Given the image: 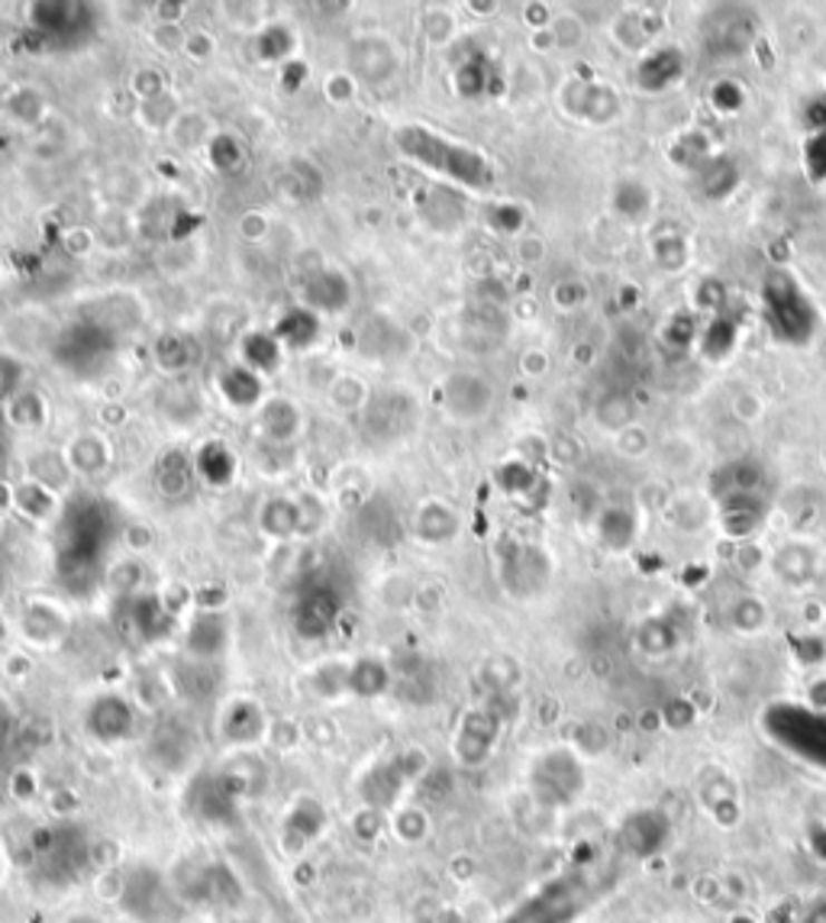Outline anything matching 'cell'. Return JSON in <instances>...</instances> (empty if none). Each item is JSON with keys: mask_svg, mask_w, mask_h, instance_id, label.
I'll list each match as a JSON object with an SVG mask.
<instances>
[{"mask_svg": "<svg viewBox=\"0 0 826 923\" xmlns=\"http://www.w3.org/2000/svg\"><path fill=\"white\" fill-rule=\"evenodd\" d=\"M766 298V323L771 339L785 346H807L820 330V313L804 294L791 272H771L762 288Z\"/></svg>", "mask_w": 826, "mask_h": 923, "instance_id": "obj_1", "label": "cell"}, {"mask_svg": "<svg viewBox=\"0 0 826 923\" xmlns=\"http://www.w3.org/2000/svg\"><path fill=\"white\" fill-rule=\"evenodd\" d=\"M398 146L410 158H417V162H424L429 168L456 178L459 185L485 191L494 182V172H490V165L485 162V155L472 153V149H465L459 143H449V139H443V136H436L429 129H417V126L414 129H400Z\"/></svg>", "mask_w": 826, "mask_h": 923, "instance_id": "obj_2", "label": "cell"}, {"mask_svg": "<svg viewBox=\"0 0 826 923\" xmlns=\"http://www.w3.org/2000/svg\"><path fill=\"white\" fill-rule=\"evenodd\" d=\"M32 856L49 885H78V878L91 868V839L75 824L42 827L32 836Z\"/></svg>", "mask_w": 826, "mask_h": 923, "instance_id": "obj_3", "label": "cell"}, {"mask_svg": "<svg viewBox=\"0 0 826 923\" xmlns=\"http://www.w3.org/2000/svg\"><path fill=\"white\" fill-rule=\"evenodd\" d=\"M529 788L543 807H565L584 788V769L575 749H550L529 771Z\"/></svg>", "mask_w": 826, "mask_h": 923, "instance_id": "obj_4", "label": "cell"}, {"mask_svg": "<svg viewBox=\"0 0 826 923\" xmlns=\"http://www.w3.org/2000/svg\"><path fill=\"white\" fill-rule=\"evenodd\" d=\"M562 110L579 117L584 124L608 126L613 120H620L623 114V100L620 94L613 91L611 85H601V81H569L562 88Z\"/></svg>", "mask_w": 826, "mask_h": 923, "instance_id": "obj_5", "label": "cell"}, {"mask_svg": "<svg viewBox=\"0 0 826 923\" xmlns=\"http://www.w3.org/2000/svg\"><path fill=\"white\" fill-rule=\"evenodd\" d=\"M762 488H766V468H762V462L749 459V456L720 465L710 478V492L717 497V504L733 501V497H759Z\"/></svg>", "mask_w": 826, "mask_h": 923, "instance_id": "obj_6", "label": "cell"}, {"mask_svg": "<svg viewBox=\"0 0 826 923\" xmlns=\"http://www.w3.org/2000/svg\"><path fill=\"white\" fill-rule=\"evenodd\" d=\"M233 775H204V781H197L191 788V804L197 810V817L204 820H233L236 807H240V785L230 781Z\"/></svg>", "mask_w": 826, "mask_h": 923, "instance_id": "obj_7", "label": "cell"}, {"mask_svg": "<svg viewBox=\"0 0 826 923\" xmlns=\"http://www.w3.org/2000/svg\"><path fill=\"white\" fill-rule=\"evenodd\" d=\"M669 830H672V824L662 810H636L626 817L620 836H623L626 849H633L636 856H652L665 846Z\"/></svg>", "mask_w": 826, "mask_h": 923, "instance_id": "obj_8", "label": "cell"}, {"mask_svg": "<svg viewBox=\"0 0 826 923\" xmlns=\"http://www.w3.org/2000/svg\"><path fill=\"white\" fill-rule=\"evenodd\" d=\"M775 579H781L788 587H804L817 579V553L807 543H785L768 558Z\"/></svg>", "mask_w": 826, "mask_h": 923, "instance_id": "obj_9", "label": "cell"}, {"mask_svg": "<svg viewBox=\"0 0 826 923\" xmlns=\"http://www.w3.org/2000/svg\"><path fill=\"white\" fill-rule=\"evenodd\" d=\"M681 75H684V56H681V49L662 46V49H652L643 62H640L636 81H640L643 91L662 94L669 91Z\"/></svg>", "mask_w": 826, "mask_h": 923, "instance_id": "obj_10", "label": "cell"}, {"mask_svg": "<svg viewBox=\"0 0 826 923\" xmlns=\"http://www.w3.org/2000/svg\"><path fill=\"white\" fill-rule=\"evenodd\" d=\"M494 739H497V717L488 710H472L461 723L459 733V756L461 762L475 766V762H485L494 749Z\"/></svg>", "mask_w": 826, "mask_h": 923, "instance_id": "obj_11", "label": "cell"}, {"mask_svg": "<svg viewBox=\"0 0 826 923\" xmlns=\"http://www.w3.org/2000/svg\"><path fill=\"white\" fill-rule=\"evenodd\" d=\"M88 730L104 742H117L133 733V710L123 698H97L88 710Z\"/></svg>", "mask_w": 826, "mask_h": 923, "instance_id": "obj_12", "label": "cell"}, {"mask_svg": "<svg viewBox=\"0 0 826 923\" xmlns=\"http://www.w3.org/2000/svg\"><path fill=\"white\" fill-rule=\"evenodd\" d=\"M597 540L613 550V553H623L636 543V533H640V517L633 507L626 504H608L601 514H597Z\"/></svg>", "mask_w": 826, "mask_h": 923, "instance_id": "obj_13", "label": "cell"}, {"mask_svg": "<svg viewBox=\"0 0 826 923\" xmlns=\"http://www.w3.org/2000/svg\"><path fill=\"white\" fill-rule=\"evenodd\" d=\"M490 400L494 395L478 375H456L449 381V410L461 420H475V417L488 414Z\"/></svg>", "mask_w": 826, "mask_h": 923, "instance_id": "obj_14", "label": "cell"}, {"mask_svg": "<svg viewBox=\"0 0 826 923\" xmlns=\"http://www.w3.org/2000/svg\"><path fill=\"white\" fill-rule=\"evenodd\" d=\"M611 211L623 223H643L652 211V187L640 178H623L611 191Z\"/></svg>", "mask_w": 826, "mask_h": 923, "instance_id": "obj_15", "label": "cell"}, {"mask_svg": "<svg viewBox=\"0 0 826 923\" xmlns=\"http://www.w3.org/2000/svg\"><path fill=\"white\" fill-rule=\"evenodd\" d=\"M594 420H597L601 430L623 433L626 427L636 424V400L630 398L626 391H608L594 404Z\"/></svg>", "mask_w": 826, "mask_h": 923, "instance_id": "obj_16", "label": "cell"}, {"mask_svg": "<svg viewBox=\"0 0 826 923\" xmlns=\"http://www.w3.org/2000/svg\"><path fill=\"white\" fill-rule=\"evenodd\" d=\"M636 647L643 649L649 659H665L678 649V626L669 616H649L636 633Z\"/></svg>", "mask_w": 826, "mask_h": 923, "instance_id": "obj_17", "label": "cell"}, {"mask_svg": "<svg viewBox=\"0 0 826 923\" xmlns=\"http://www.w3.org/2000/svg\"><path fill=\"white\" fill-rule=\"evenodd\" d=\"M730 626L742 637H756L768 626V604L756 594H742L730 608Z\"/></svg>", "mask_w": 826, "mask_h": 923, "instance_id": "obj_18", "label": "cell"}, {"mask_svg": "<svg viewBox=\"0 0 826 923\" xmlns=\"http://www.w3.org/2000/svg\"><path fill=\"white\" fill-rule=\"evenodd\" d=\"M652 262L665 272H681L691 262V243L681 233H665L652 243Z\"/></svg>", "mask_w": 826, "mask_h": 923, "instance_id": "obj_19", "label": "cell"}, {"mask_svg": "<svg viewBox=\"0 0 826 923\" xmlns=\"http://www.w3.org/2000/svg\"><path fill=\"white\" fill-rule=\"evenodd\" d=\"M739 185V172H736L733 162L727 158H713L710 165L701 168V187L710 201H723L733 187Z\"/></svg>", "mask_w": 826, "mask_h": 923, "instance_id": "obj_20", "label": "cell"}, {"mask_svg": "<svg viewBox=\"0 0 826 923\" xmlns=\"http://www.w3.org/2000/svg\"><path fill=\"white\" fill-rule=\"evenodd\" d=\"M616 39L626 46V49H640V46H645L652 36H649V30H645V17H636V13H623L620 20H616Z\"/></svg>", "mask_w": 826, "mask_h": 923, "instance_id": "obj_21", "label": "cell"}, {"mask_svg": "<svg viewBox=\"0 0 826 923\" xmlns=\"http://www.w3.org/2000/svg\"><path fill=\"white\" fill-rule=\"evenodd\" d=\"M552 42L555 46H562V49H575V46H582L584 42V23L579 20V17H558L555 23H552Z\"/></svg>", "mask_w": 826, "mask_h": 923, "instance_id": "obj_22", "label": "cell"}, {"mask_svg": "<svg viewBox=\"0 0 826 923\" xmlns=\"http://www.w3.org/2000/svg\"><path fill=\"white\" fill-rule=\"evenodd\" d=\"M795 659L800 665H824L826 640L820 633H800L795 640Z\"/></svg>", "mask_w": 826, "mask_h": 923, "instance_id": "obj_23", "label": "cell"}, {"mask_svg": "<svg viewBox=\"0 0 826 923\" xmlns=\"http://www.w3.org/2000/svg\"><path fill=\"white\" fill-rule=\"evenodd\" d=\"M552 301H555L562 310L582 308L584 301H587V288H584L579 278L558 281V284H555V291H552Z\"/></svg>", "mask_w": 826, "mask_h": 923, "instance_id": "obj_24", "label": "cell"}, {"mask_svg": "<svg viewBox=\"0 0 826 923\" xmlns=\"http://www.w3.org/2000/svg\"><path fill=\"white\" fill-rule=\"evenodd\" d=\"M608 746H611V737H608V730H604L601 723H584V727H579V742H575V749H582L587 756H601Z\"/></svg>", "mask_w": 826, "mask_h": 923, "instance_id": "obj_25", "label": "cell"}, {"mask_svg": "<svg viewBox=\"0 0 826 923\" xmlns=\"http://www.w3.org/2000/svg\"><path fill=\"white\" fill-rule=\"evenodd\" d=\"M616 449L626 459H640V456H645V449H649V436L633 424V427H626L623 433H616Z\"/></svg>", "mask_w": 826, "mask_h": 923, "instance_id": "obj_26", "label": "cell"}, {"mask_svg": "<svg viewBox=\"0 0 826 923\" xmlns=\"http://www.w3.org/2000/svg\"><path fill=\"white\" fill-rule=\"evenodd\" d=\"M720 885H723V901H733V904H746L749 894H752V885L742 872H723L720 875Z\"/></svg>", "mask_w": 826, "mask_h": 923, "instance_id": "obj_27", "label": "cell"}, {"mask_svg": "<svg viewBox=\"0 0 826 923\" xmlns=\"http://www.w3.org/2000/svg\"><path fill=\"white\" fill-rule=\"evenodd\" d=\"M678 337L674 339V346L678 349H688L694 339H698V327H694V317H688V313H674L672 320H669V337Z\"/></svg>", "mask_w": 826, "mask_h": 923, "instance_id": "obj_28", "label": "cell"}, {"mask_svg": "<svg viewBox=\"0 0 826 923\" xmlns=\"http://www.w3.org/2000/svg\"><path fill=\"white\" fill-rule=\"evenodd\" d=\"M662 720H665L669 727H674V730H684V727H691V720H694V708H691L684 698H674L672 705L662 710Z\"/></svg>", "mask_w": 826, "mask_h": 923, "instance_id": "obj_29", "label": "cell"}, {"mask_svg": "<svg viewBox=\"0 0 826 923\" xmlns=\"http://www.w3.org/2000/svg\"><path fill=\"white\" fill-rule=\"evenodd\" d=\"M694 298H698V308H717V304L727 298V288H723L720 281H713V278H704V281L698 284Z\"/></svg>", "mask_w": 826, "mask_h": 923, "instance_id": "obj_30", "label": "cell"}, {"mask_svg": "<svg viewBox=\"0 0 826 923\" xmlns=\"http://www.w3.org/2000/svg\"><path fill=\"white\" fill-rule=\"evenodd\" d=\"M694 894L707 904H717V901H723V885L713 875H701V878H694Z\"/></svg>", "mask_w": 826, "mask_h": 923, "instance_id": "obj_31", "label": "cell"}, {"mask_svg": "<svg viewBox=\"0 0 826 923\" xmlns=\"http://www.w3.org/2000/svg\"><path fill=\"white\" fill-rule=\"evenodd\" d=\"M733 410L739 420H756V417L762 414V400L756 398V395H749V391H742V395L733 400Z\"/></svg>", "mask_w": 826, "mask_h": 923, "instance_id": "obj_32", "label": "cell"}, {"mask_svg": "<svg viewBox=\"0 0 826 923\" xmlns=\"http://www.w3.org/2000/svg\"><path fill=\"white\" fill-rule=\"evenodd\" d=\"M766 555H762V550L759 546H749V543H742L739 550H736V562L742 565V569H756L759 562H762Z\"/></svg>", "mask_w": 826, "mask_h": 923, "instance_id": "obj_33", "label": "cell"}, {"mask_svg": "<svg viewBox=\"0 0 826 923\" xmlns=\"http://www.w3.org/2000/svg\"><path fill=\"white\" fill-rule=\"evenodd\" d=\"M807 701L817 710H826V678H814L807 684Z\"/></svg>", "mask_w": 826, "mask_h": 923, "instance_id": "obj_34", "label": "cell"}, {"mask_svg": "<svg viewBox=\"0 0 826 923\" xmlns=\"http://www.w3.org/2000/svg\"><path fill=\"white\" fill-rule=\"evenodd\" d=\"M727 923H759V921H756V914H752L749 907H733V911H730V917H727Z\"/></svg>", "mask_w": 826, "mask_h": 923, "instance_id": "obj_35", "label": "cell"}, {"mask_svg": "<svg viewBox=\"0 0 826 923\" xmlns=\"http://www.w3.org/2000/svg\"><path fill=\"white\" fill-rule=\"evenodd\" d=\"M804 923H826V901H820V904H814V907L807 911V917H804Z\"/></svg>", "mask_w": 826, "mask_h": 923, "instance_id": "obj_36", "label": "cell"}, {"mask_svg": "<svg viewBox=\"0 0 826 923\" xmlns=\"http://www.w3.org/2000/svg\"><path fill=\"white\" fill-rule=\"evenodd\" d=\"M523 255H526V259H540V255H543V243H540V240H526V243H523Z\"/></svg>", "mask_w": 826, "mask_h": 923, "instance_id": "obj_37", "label": "cell"}]
</instances>
